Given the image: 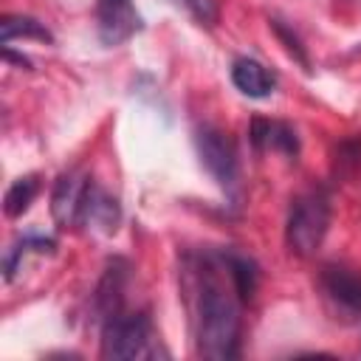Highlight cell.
<instances>
[{"instance_id":"9","label":"cell","mask_w":361,"mask_h":361,"mask_svg":"<svg viewBox=\"0 0 361 361\" xmlns=\"http://www.w3.org/2000/svg\"><path fill=\"white\" fill-rule=\"evenodd\" d=\"M231 82H234V87L240 93H245L251 99H265L276 87V76L262 62L248 59V56L234 59V65H231Z\"/></svg>"},{"instance_id":"16","label":"cell","mask_w":361,"mask_h":361,"mask_svg":"<svg viewBox=\"0 0 361 361\" xmlns=\"http://www.w3.org/2000/svg\"><path fill=\"white\" fill-rule=\"evenodd\" d=\"M186 8L203 25H214L217 20V0H186Z\"/></svg>"},{"instance_id":"14","label":"cell","mask_w":361,"mask_h":361,"mask_svg":"<svg viewBox=\"0 0 361 361\" xmlns=\"http://www.w3.org/2000/svg\"><path fill=\"white\" fill-rule=\"evenodd\" d=\"M54 248H56V243H54L51 237H23L20 243H14V245L8 248V254H6V259H3V276H6V282L14 279L20 262H23V257H25L28 251H37V254H54Z\"/></svg>"},{"instance_id":"8","label":"cell","mask_w":361,"mask_h":361,"mask_svg":"<svg viewBox=\"0 0 361 361\" xmlns=\"http://www.w3.org/2000/svg\"><path fill=\"white\" fill-rule=\"evenodd\" d=\"M121 223V209L118 200L113 195H107L104 189H99L96 183H90L87 197H85V209H82V223L96 234H113Z\"/></svg>"},{"instance_id":"11","label":"cell","mask_w":361,"mask_h":361,"mask_svg":"<svg viewBox=\"0 0 361 361\" xmlns=\"http://www.w3.org/2000/svg\"><path fill=\"white\" fill-rule=\"evenodd\" d=\"M17 37L39 39V42H54V34L45 28V23H39L34 17H25V14H6L0 20V39H3V45H8Z\"/></svg>"},{"instance_id":"13","label":"cell","mask_w":361,"mask_h":361,"mask_svg":"<svg viewBox=\"0 0 361 361\" xmlns=\"http://www.w3.org/2000/svg\"><path fill=\"white\" fill-rule=\"evenodd\" d=\"M37 192H39L37 175H23V178H17V180L8 186L6 197H3L6 217H20V214H25L28 206H31V200L37 197Z\"/></svg>"},{"instance_id":"17","label":"cell","mask_w":361,"mask_h":361,"mask_svg":"<svg viewBox=\"0 0 361 361\" xmlns=\"http://www.w3.org/2000/svg\"><path fill=\"white\" fill-rule=\"evenodd\" d=\"M271 25H274V31L279 34V39L285 42V48H288V51H290V54H293V56H296V59H299V62L307 68V56H305V51H302L299 37H293V34H290V31H288V28H285L279 20H271Z\"/></svg>"},{"instance_id":"15","label":"cell","mask_w":361,"mask_h":361,"mask_svg":"<svg viewBox=\"0 0 361 361\" xmlns=\"http://www.w3.org/2000/svg\"><path fill=\"white\" fill-rule=\"evenodd\" d=\"M268 147H274V149H279L285 155H296L299 152V138H296L290 124L271 121V127H268Z\"/></svg>"},{"instance_id":"4","label":"cell","mask_w":361,"mask_h":361,"mask_svg":"<svg viewBox=\"0 0 361 361\" xmlns=\"http://www.w3.org/2000/svg\"><path fill=\"white\" fill-rule=\"evenodd\" d=\"M195 144H197V155H200V164L206 166V172L226 189L231 192L237 186V152H234V144L231 138L217 130V127H197V135H195Z\"/></svg>"},{"instance_id":"1","label":"cell","mask_w":361,"mask_h":361,"mask_svg":"<svg viewBox=\"0 0 361 361\" xmlns=\"http://www.w3.org/2000/svg\"><path fill=\"white\" fill-rule=\"evenodd\" d=\"M197 353L212 361L240 355V307L220 279L206 274L197 290Z\"/></svg>"},{"instance_id":"12","label":"cell","mask_w":361,"mask_h":361,"mask_svg":"<svg viewBox=\"0 0 361 361\" xmlns=\"http://www.w3.org/2000/svg\"><path fill=\"white\" fill-rule=\"evenodd\" d=\"M223 259H226V271H228V279H231V288H234L237 299L248 302L257 290V265L245 257H237V254H228Z\"/></svg>"},{"instance_id":"5","label":"cell","mask_w":361,"mask_h":361,"mask_svg":"<svg viewBox=\"0 0 361 361\" xmlns=\"http://www.w3.org/2000/svg\"><path fill=\"white\" fill-rule=\"evenodd\" d=\"M90 178L71 169V172H62L54 183V192H51V212H54V220L68 228V226H79L82 223V209H85V197H87V189H90Z\"/></svg>"},{"instance_id":"2","label":"cell","mask_w":361,"mask_h":361,"mask_svg":"<svg viewBox=\"0 0 361 361\" xmlns=\"http://www.w3.org/2000/svg\"><path fill=\"white\" fill-rule=\"evenodd\" d=\"M327 226H330V200L322 192H305L290 203L285 223V243L293 254L310 257L322 245Z\"/></svg>"},{"instance_id":"7","label":"cell","mask_w":361,"mask_h":361,"mask_svg":"<svg viewBox=\"0 0 361 361\" xmlns=\"http://www.w3.org/2000/svg\"><path fill=\"white\" fill-rule=\"evenodd\" d=\"M322 285L341 310L355 313V316L361 313V274L344 265H324Z\"/></svg>"},{"instance_id":"10","label":"cell","mask_w":361,"mask_h":361,"mask_svg":"<svg viewBox=\"0 0 361 361\" xmlns=\"http://www.w3.org/2000/svg\"><path fill=\"white\" fill-rule=\"evenodd\" d=\"M124 279H127V265L121 259L107 262V271H104V276H102V282L96 288V313L102 316V322L121 310Z\"/></svg>"},{"instance_id":"3","label":"cell","mask_w":361,"mask_h":361,"mask_svg":"<svg viewBox=\"0 0 361 361\" xmlns=\"http://www.w3.org/2000/svg\"><path fill=\"white\" fill-rule=\"evenodd\" d=\"M152 322L147 313H113L102 322V358H141L149 353Z\"/></svg>"},{"instance_id":"18","label":"cell","mask_w":361,"mask_h":361,"mask_svg":"<svg viewBox=\"0 0 361 361\" xmlns=\"http://www.w3.org/2000/svg\"><path fill=\"white\" fill-rule=\"evenodd\" d=\"M169 3H175V6H183V8H186V0H169Z\"/></svg>"},{"instance_id":"6","label":"cell","mask_w":361,"mask_h":361,"mask_svg":"<svg viewBox=\"0 0 361 361\" xmlns=\"http://www.w3.org/2000/svg\"><path fill=\"white\" fill-rule=\"evenodd\" d=\"M96 23H99V39L107 48L121 45L141 28V17H138L133 0H99Z\"/></svg>"}]
</instances>
